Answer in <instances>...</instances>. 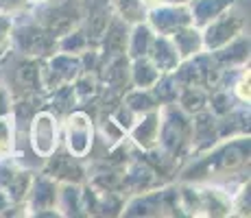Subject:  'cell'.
<instances>
[{
    "label": "cell",
    "instance_id": "obj_1",
    "mask_svg": "<svg viewBox=\"0 0 251 218\" xmlns=\"http://www.w3.org/2000/svg\"><path fill=\"white\" fill-rule=\"evenodd\" d=\"M157 109H160L157 148L173 162L190 155V116L177 103L160 105Z\"/></svg>",
    "mask_w": 251,
    "mask_h": 218
},
{
    "label": "cell",
    "instance_id": "obj_2",
    "mask_svg": "<svg viewBox=\"0 0 251 218\" xmlns=\"http://www.w3.org/2000/svg\"><path fill=\"white\" fill-rule=\"evenodd\" d=\"M31 16L42 28H46L55 37H61L72 28L81 26V20H83L81 0H48L44 4L31 7Z\"/></svg>",
    "mask_w": 251,
    "mask_h": 218
},
{
    "label": "cell",
    "instance_id": "obj_3",
    "mask_svg": "<svg viewBox=\"0 0 251 218\" xmlns=\"http://www.w3.org/2000/svg\"><path fill=\"white\" fill-rule=\"evenodd\" d=\"M18 22L13 18V31H11V50L20 52L24 57H35V59H48L57 52V37L50 35L46 28L33 20Z\"/></svg>",
    "mask_w": 251,
    "mask_h": 218
},
{
    "label": "cell",
    "instance_id": "obj_4",
    "mask_svg": "<svg viewBox=\"0 0 251 218\" xmlns=\"http://www.w3.org/2000/svg\"><path fill=\"white\" fill-rule=\"evenodd\" d=\"M26 140L31 144V151L37 157L46 159L59 146V118L55 114H50L46 107L35 111L31 122H28Z\"/></svg>",
    "mask_w": 251,
    "mask_h": 218
},
{
    "label": "cell",
    "instance_id": "obj_5",
    "mask_svg": "<svg viewBox=\"0 0 251 218\" xmlns=\"http://www.w3.org/2000/svg\"><path fill=\"white\" fill-rule=\"evenodd\" d=\"M64 146L75 157L83 159L94 146V120L81 109H72L64 118Z\"/></svg>",
    "mask_w": 251,
    "mask_h": 218
},
{
    "label": "cell",
    "instance_id": "obj_6",
    "mask_svg": "<svg viewBox=\"0 0 251 218\" xmlns=\"http://www.w3.org/2000/svg\"><path fill=\"white\" fill-rule=\"evenodd\" d=\"M243 31H245V18L238 16L236 11H231V9H227L225 13H221L219 18H214L210 24H205L201 28L203 50L205 52L219 50L225 44H229L234 37H238Z\"/></svg>",
    "mask_w": 251,
    "mask_h": 218
},
{
    "label": "cell",
    "instance_id": "obj_7",
    "mask_svg": "<svg viewBox=\"0 0 251 218\" xmlns=\"http://www.w3.org/2000/svg\"><path fill=\"white\" fill-rule=\"evenodd\" d=\"M57 186H59V181L48 177L46 172H33L31 188H28V194L24 198L26 210H28L26 214L59 216V212H57Z\"/></svg>",
    "mask_w": 251,
    "mask_h": 218
},
{
    "label": "cell",
    "instance_id": "obj_8",
    "mask_svg": "<svg viewBox=\"0 0 251 218\" xmlns=\"http://www.w3.org/2000/svg\"><path fill=\"white\" fill-rule=\"evenodd\" d=\"M42 172H46L48 177H52L55 181H68V183H85L88 181V168L81 164L79 157H75L72 153L57 146L55 153L48 155L42 164Z\"/></svg>",
    "mask_w": 251,
    "mask_h": 218
},
{
    "label": "cell",
    "instance_id": "obj_9",
    "mask_svg": "<svg viewBox=\"0 0 251 218\" xmlns=\"http://www.w3.org/2000/svg\"><path fill=\"white\" fill-rule=\"evenodd\" d=\"M147 24L157 35H173L175 31L192 24L188 4H168L164 2L155 9L147 11Z\"/></svg>",
    "mask_w": 251,
    "mask_h": 218
},
{
    "label": "cell",
    "instance_id": "obj_10",
    "mask_svg": "<svg viewBox=\"0 0 251 218\" xmlns=\"http://www.w3.org/2000/svg\"><path fill=\"white\" fill-rule=\"evenodd\" d=\"M219 129H216V116L210 109L190 116V155H203L219 144Z\"/></svg>",
    "mask_w": 251,
    "mask_h": 218
},
{
    "label": "cell",
    "instance_id": "obj_11",
    "mask_svg": "<svg viewBox=\"0 0 251 218\" xmlns=\"http://www.w3.org/2000/svg\"><path fill=\"white\" fill-rule=\"evenodd\" d=\"M127 133H129L131 144L138 146L140 151L147 153V151H151V148H155L157 133H160V109H151V111L140 114Z\"/></svg>",
    "mask_w": 251,
    "mask_h": 218
},
{
    "label": "cell",
    "instance_id": "obj_12",
    "mask_svg": "<svg viewBox=\"0 0 251 218\" xmlns=\"http://www.w3.org/2000/svg\"><path fill=\"white\" fill-rule=\"evenodd\" d=\"M216 129H219V140H231L249 135V105H236L227 114L216 118Z\"/></svg>",
    "mask_w": 251,
    "mask_h": 218
},
{
    "label": "cell",
    "instance_id": "obj_13",
    "mask_svg": "<svg viewBox=\"0 0 251 218\" xmlns=\"http://www.w3.org/2000/svg\"><path fill=\"white\" fill-rule=\"evenodd\" d=\"M129 24L123 22L120 18H112L109 26L105 28L103 37L99 40V52L103 57H114V55H125L127 50V40H129Z\"/></svg>",
    "mask_w": 251,
    "mask_h": 218
},
{
    "label": "cell",
    "instance_id": "obj_14",
    "mask_svg": "<svg viewBox=\"0 0 251 218\" xmlns=\"http://www.w3.org/2000/svg\"><path fill=\"white\" fill-rule=\"evenodd\" d=\"M210 55L219 68H240L249 64V37L240 33L238 37H234L229 44H225L223 48L210 52Z\"/></svg>",
    "mask_w": 251,
    "mask_h": 218
},
{
    "label": "cell",
    "instance_id": "obj_15",
    "mask_svg": "<svg viewBox=\"0 0 251 218\" xmlns=\"http://www.w3.org/2000/svg\"><path fill=\"white\" fill-rule=\"evenodd\" d=\"M236 0H190L188 2V11H190L192 26L203 28L214 18L225 13L227 9H234Z\"/></svg>",
    "mask_w": 251,
    "mask_h": 218
},
{
    "label": "cell",
    "instance_id": "obj_16",
    "mask_svg": "<svg viewBox=\"0 0 251 218\" xmlns=\"http://www.w3.org/2000/svg\"><path fill=\"white\" fill-rule=\"evenodd\" d=\"M149 59L157 66V70L162 72H173L177 66H179V55H177V48L173 40L168 35H157L153 37V44H151V50H149Z\"/></svg>",
    "mask_w": 251,
    "mask_h": 218
},
{
    "label": "cell",
    "instance_id": "obj_17",
    "mask_svg": "<svg viewBox=\"0 0 251 218\" xmlns=\"http://www.w3.org/2000/svg\"><path fill=\"white\" fill-rule=\"evenodd\" d=\"M57 212L59 216H85L81 203V183L61 181L57 186Z\"/></svg>",
    "mask_w": 251,
    "mask_h": 218
},
{
    "label": "cell",
    "instance_id": "obj_18",
    "mask_svg": "<svg viewBox=\"0 0 251 218\" xmlns=\"http://www.w3.org/2000/svg\"><path fill=\"white\" fill-rule=\"evenodd\" d=\"M173 40L177 48V55H179V59H190V57L199 55L201 50H203V37H201V28L192 26V24H188V26L179 28V31H175L173 35H168Z\"/></svg>",
    "mask_w": 251,
    "mask_h": 218
},
{
    "label": "cell",
    "instance_id": "obj_19",
    "mask_svg": "<svg viewBox=\"0 0 251 218\" xmlns=\"http://www.w3.org/2000/svg\"><path fill=\"white\" fill-rule=\"evenodd\" d=\"M153 37H155V31L144 22H138V24H131L129 28V40H127V50L125 55L129 59H138V57H147L149 50H151V44H153Z\"/></svg>",
    "mask_w": 251,
    "mask_h": 218
},
{
    "label": "cell",
    "instance_id": "obj_20",
    "mask_svg": "<svg viewBox=\"0 0 251 218\" xmlns=\"http://www.w3.org/2000/svg\"><path fill=\"white\" fill-rule=\"evenodd\" d=\"M44 107L50 111V114H55L59 120L66 118L72 109L79 107L76 96H75V90H72V83H64V85L57 87V90H52L50 94H46Z\"/></svg>",
    "mask_w": 251,
    "mask_h": 218
},
{
    "label": "cell",
    "instance_id": "obj_21",
    "mask_svg": "<svg viewBox=\"0 0 251 218\" xmlns=\"http://www.w3.org/2000/svg\"><path fill=\"white\" fill-rule=\"evenodd\" d=\"M129 76H131V87H140V90H151L155 81L160 79L162 72L153 64L149 57H138V59H129Z\"/></svg>",
    "mask_w": 251,
    "mask_h": 218
},
{
    "label": "cell",
    "instance_id": "obj_22",
    "mask_svg": "<svg viewBox=\"0 0 251 218\" xmlns=\"http://www.w3.org/2000/svg\"><path fill=\"white\" fill-rule=\"evenodd\" d=\"M207 92L205 87H179V94H177V100L175 103L179 105V107L186 111L188 116H195L199 114V111L207 109Z\"/></svg>",
    "mask_w": 251,
    "mask_h": 218
},
{
    "label": "cell",
    "instance_id": "obj_23",
    "mask_svg": "<svg viewBox=\"0 0 251 218\" xmlns=\"http://www.w3.org/2000/svg\"><path fill=\"white\" fill-rule=\"evenodd\" d=\"M120 100H123V103L127 105L136 116L160 107L157 100H155V96H153V92L151 90H140V87H129V90L120 96Z\"/></svg>",
    "mask_w": 251,
    "mask_h": 218
},
{
    "label": "cell",
    "instance_id": "obj_24",
    "mask_svg": "<svg viewBox=\"0 0 251 218\" xmlns=\"http://www.w3.org/2000/svg\"><path fill=\"white\" fill-rule=\"evenodd\" d=\"M109 4H112L114 16L127 22L129 26L147 20V9L142 7L140 0H109Z\"/></svg>",
    "mask_w": 251,
    "mask_h": 218
},
{
    "label": "cell",
    "instance_id": "obj_25",
    "mask_svg": "<svg viewBox=\"0 0 251 218\" xmlns=\"http://www.w3.org/2000/svg\"><path fill=\"white\" fill-rule=\"evenodd\" d=\"M88 48H92V44L88 40V35H85L83 26H76L68 31L66 35L57 37V50L59 52H68V55H81V52H85Z\"/></svg>",
    "mask_w": 251,
    "mask_h": 218
},
{
    "label": "cell",
    "instance_id": "obj_26",
    "mask_svg": "<svg viewBox=\"0 0 251 218\" xmlns=\"http://www.w3.org/2000/svg\"><path fill=\"white\" fill-rule=\"evenodd\" d=\"M153 96H155L157 105H166V103H175L177 94H179V83L175 81L173 72H164L160 74V79L155 81V85L151 87Z\"/></svg>",
    "mask_w": 251,
    "mask_h": 218
},
{
    "label": "cell",
    "instance_id": "obj_27",
    "mask_svg": "<svg viewBox=\"0 0 251 218\" xmlns=\"http://www.w3.org/2000/svg\"><path fill=\"white\" fill-rule=\"evenodd\" d=\"M109 116H112V120H114L116 124H118L120 129L125 131V133H127V131L131 129V124L136 122V118H138V116L133 114V111L129 109L127 105L123 103V100H118V103H116V107L109 111Z\"/></svg>",
    "mask_w": 251,
    "mask_h": 218
},
{
    "label": "cell",
    "instance_id": "obj_28",
    "mask_svg": "<svg viewBox=\"0 0 251 218\" xmlns=\"http://www.w3.org/2000/svg\"><path fill=\"white\" fill-rule=\"evenodd\" d=\"M231 94H234V98L238 100V103L249 105V100H251V92H249V66L245 68L243 74L236 79L234 87H231Z\"/></svg>",
    "mask_w": 251,
    "mask_h": 218
},
{
    "label": "cell",
    "instance_id": "obj_29",
    "mask_svg": "<svg viewBox=\"0 0 251 218\" xmlns=\"http://www.w3.org/2000/svg\"><path fill=\"white\" fill-rule=\"evenodd\" d=\"M11 31H13V18L7 13H0V57L11 48Z\"/></svg>",
    "mask_w": 251,
    "mask_h": 218
},
{
    "label": "cell",
    "instance_id": "obj_30",
    "mask_svg": "<svg viewBox=\"0 0 251 218\" xmlns=\"http://www.w3.org/2000/svg\"><path fill=\"white\" fill-rule=\"evenodd\" d=\"M26 11H31L28 0H0V13H7V16L16 18Z\"/></svg>",
    "mask_w": 251,
    "mask_h": 218
},
{
    "label": "cell",
    "instance_id": "obj_31",
    "mask_svg": "<svg viewBox=\"0 0 251 218\" xmlns=\"http://www.w3.org/2000/svg\"><path fill=\"white\" fill-rule=\"evenodd\" d=\"M11 94H9V90L4 85H0V118H9L11 116Z\"/></svg>",
    "mask_w": 251,
    "mask_h": 218
},
{
    "label": "cell",
    "instance_id": "obj_32",
    "mask_svg": "<svg viewBox=\"0 0 251 218\" xmlns=\"http://www.w3.org/2000/svg\"><path fill=\"white\" fill-rule=\"evenodd\" d=\"M140 2H142V7L147 9H155V7H160V4H164V0H140Z\"/></svg>",
    "mask_w": 251,
    "mask_h": 218
},
{
    "label": "cell",
    "instance_id": "obj_33",
    "mask_svg": "<svg viewBox=\"0 0 251 218\" xmlns=\"http://www.w3.org/2000/svg\"><path fill=\"white\" fill-rule=\"evenodd\" d=\"M164 2H168V4H188L190 0H164Z\"/></svg>",
    "mask_w": 251,
    "mask_h": 218
},
{
    "label": "cell",
    "instance_id": "obj_34",
    "mask_svg": "<svg viewBox=\"0 0 251 218\" xmlns=\"http://www.w3.org/2000/svg\"><path fill=\"white\" fill-rule=\"evenodd\" d=\"M44 2H48V0H28V4H31V7H37V4H44Z\"/></svg>",
    "mask_w": 251,
    "mask_h": 218
},
{
    "label": "cell",
    "instance_id": "obj_35",
    "mask_svg": "<svg viewBox=\"0 0 251 218\" xmlns=\"http://www.w3.org/2000/svg\"><path fill=\"white\" fill-rule=\"evenodd\" d=\"M0 85H2V70H0Z\"/></svg>",
    "mask_w": 251,
    "mask_h": 218
}]
</instances>
